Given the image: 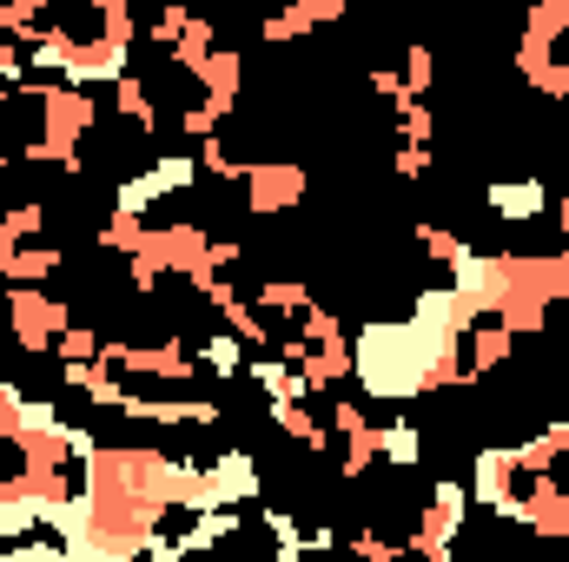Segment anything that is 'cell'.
Returning <instances> with one entry per match:
<instances>
[{
    "label": "cell",
    "mask_w": 569,
    "mask_h": 562,
    "mask_svg": "<svg viewBox=\"0 0 569 562\" xmlns=\"http://www.w3.org/2000/svg\"><path fill=\"white\" fill-rule=\"evenodd\" d=\"M378 456H385V463H398V470H411V463L425 456V430H418L411 418L378 423Z\"/></svg>",
    "instance_id": "cell-15"
},
{
    "label": "cell",
    "mask_w": 569,
    "mask_h": 562,
    "mask_svg": "<svg viewBox=\"0 0 569 562\" xmlns=\"http://www.w3.org/2000/svg\"><path fill=\"white\" fill-rule=\"evenodd\" d=\"M557 225H563V239H569V192L557 199Z\"/></svg>",
    "instance_id": "cell-41"
},
{
    "label": "cell",
    "mask_w": 569,
    "mask_h": 562,
    "mask_svg": "<svg viewBox=\"0 0 569 562\" xmlns=\"http://www.w3.org/2000/svg\"><path fill=\"white\" fill-rule=\"evenodd\" d=\"M418 239H425V252L437 259V265H457V259L470 252V245H463V239H457L450 225H418Z\"/></svg>",
    "instance_id": "cell-26"
},
{
    "label": "cell",
    "mask_w": 569,
    "mask_h": 562,
    "mask_svg": "<svg viewBox=\"0 0 569 562\" xmlns=\"http://www.w3.org/2000/svg\"><path fill=\"white\" fill-rule=\"evenodd\" d=\"M159 199H166V185H159V172H152V165L113 185V212H140V219H146V212H152Z\"/></svg>",
    "instance_id": "cell-17"
},
{
    "label": "cell",
    "mask_w": 569,
    "mask_h": 562,
    "mask_svg": "<svg viewBox=\"0 0 569 562\" xmlns=\"http://www.w3.org/2000/svg\"><path fill=\"white\" fill-rule=\"evenodd\" d=\"M430 133H437V120H430V107H425V100H411V107H398V140L425 145Z\"/></svg>",
    "instance_id": "cell-31"
},
{
    "label": "cell",
    "mask_w": 569,
    "mask_h": 562,
    "mask_svg": "<svg viewBox=\"0 0 569 562\" xmlns=\"http://www.w3.org/2000/svg\"><path fill=\"white\" fill-rule=\"evenodd\" d=\"M259 33H266L272 47H284V40H305V33H311V13H305V7H284V13H272Z\"/></svg>",
    "instance_id": "cell-27"
},
{
    "label": "cell",
    "mask_w": 569,
    "mask_h": 562,
    "mask_svg": "<svg viewBox=\"0 0 569 562\" xmlns=\"http://www.w3.org/2000/svg\"><path fill=\"white\" fill-rule=\"evenodd\" d=\"M206 371H219V378H239V371H246V338H239V331H219V338H206Z\"/></svg>",
    "instance_id": "cell-23"
},
{
    "label": "cell",
    "mask_w": 569,
    "mask_h": 562,
    "mask_svg": "<svg viewBox=\"0 0 569 562\" xmlns=\"http://www.w3.org/2000/svg\"><path fill=\"white\" fill-rule=\"evenodd\" d=\"M523 80H530L537 93H550V100H569V60H537Z\"/></svg>",
    "instance_id": "cell-30"
},
{
    "label": "cell",
    "mask_w": 569,
    "mask_h": 562,
    "mask_svg": "<svg viewBox=\"0 0 569 562\" xmlns=\"http://www.w3.org/2000/svg\"><path fill=\"white\" fill-rule=\"evenodd\" d=\"M179 133H186V140H206V133H219V113L199 100V107H186V113H179Z\"/></svg>",
    "instance_id": "cell-37"
},
{
    "label": "cell",
    "mask_w": 569,
    "mask_h": 562,
    "mask_svg": "<svg viewBox=\"0 0 569 562\" xmlns=\"http://www.w3.org/2000/svg\"><path fill=\"white\" fill-rule=\"evenodd\" d=\"M246 212L252 219H272V212H291L298 199H305V165H291V159H259V165H246Z\"/></svg>",
    "instance_id": "cell-3"
},
{
    "label": "cell",
    "mask_w": 569,
    "mask_h": 562,
    "mask_svg": "<svg viewBox=\"0 0 569 562\" xmlns=\"http://www.w3.org/2000/svg\"><path fill=\"white\" fill-rule=\"evenodd\" d=\"M463 516H470V483L437 476V483H430V510L418 516V530H411L405 550H411V556H430V562H450V543H457Z\"/></svg>",
    "instance_id": "cell-1"
},
{
    "label": "cell",
    "mask_w": 569,
    "mask_h": 562,
    "mask_svg": "<svg viewBox=\"0 0 569 562\" xmlns=\"http://www.w3.org/2000/svg\"><path fill=\"white\" fill-rule=\"evenodd\" d=\"M411 318H418V324H430V331H450V338H463V331H470L483 311H477V304H470L457 284H430V291H418V298H411Z\"/></svg>",
    "instance_id": "cell-6"
},
{
    "label": "cell",
    "mask_w": 569,
    "mask_h": 562,
    "mask_svg": "<svg viewBox=\"0 0 569 562\" xmlns=\"http://www.w3.org/2000/svg\"><path fill=\"white\" fill-rule=\"evenodd\" d=\"M60 358H100V331L93 324H67L60 331Z\"/></svg>",
    "instance_id": "cell-34"
},
{
    "label": "cell",
    "mask_w": 569,
    "mask_h": 562,
    "mask_svg": "<svg viewBox=\"0 0 569 562\" xmlns=\"http://www.w3.org/2000/svg\"><path fill=\"white\" fill-rule=\"evenodd\" d=\"M199 172H212V179H226V185H239V179H246V159H232L226 145L212 140V133H206V140H199Z\"/></svg>",
    "instance_id": "cell-25"
},
{
    "label": "cell",
    "mask_w": 569,
    "mask_h": 562,
    "mask_svg": "<svg viewBox=\"0 0 569 562\" xmlns=\"http://www.w3.org/2000/svg\"><path fill=\"white\" fill-rule=\"evenodd\" d=\"M186 27H192V7H186V0H166V7H159V27H152V40H166V47H172Z\"/></svg>",
    "instance_id": "cell-33"
},
{
    "label": "cell",
    "mask_w": 569,
    "mask_h": 562,
    "mask_svg": "<svg viewBox=\"0 0 569 562\" xmlns=\"http://www.w3.org/2000/svg\"><path fill=\"white\" fill-rule=\"evenodd\" d=\"M298 331H305V344H338V338H345V324H338L331 311H318V304L298 311Z\"/></svg>",
    "instance_id": "cell-29"
},
{
    "label": "cell",
    "mask_w": 569,
    "mask_h": 562,
    "mask_svg": "<svg viewBox=\"0 0 569 562\" xmlns=\"http://www.w3.org/2000/svg\"><path fill=\"white\" fill-rule=\"evenodd\" d=\"M199 80H206V107L226 120V113L239 107V80H246V60H239L232 47H212V53H206V67H199Z\"/></svg>",
    "instance_id": "cell-10"
},
{
    "label": "cell",
    "mask_w": 569,
    "mask_h": 562,
    "mask_svg": "<svg viewBox=\"0 0 569 562\" xmlns=\"http://www.w3.org/2000/svg\"><path fill=\"white\" fill-rule=\"evenodd\" d=\"M510 456H517V476H537V470H557L569 456V418L543 423L537 436H523V443H510Z\"/></svg>",
    "instance_id": "cell-11"
},
{
    "label": "cell",
    "mask_w": 569,
    "mask_h": 562,
    "mask_svg": "<svg viewBox=\"0 0 569 562\" xmlns=\"http://www.w3.org/2000/svg\"><path fill=\"white\" fill-rule=\"evenodd\" d=\"M0 225H7L13 239H33V232L47 225V205H40V199H20V205H7V212H0Z\"/></svg>",
    "instance_id": "cell-28"
},
{
    "label": "cell",
    "mask_w": 569,
    "mask_h": 562,
    "mask_svg": "<svg viewBox=\"0 0 569 562\" xmlns=\"http://www.w3.org/2000/svg\"><path fill=\"white\" fill-rule=\"evenodd\" d=\"M212 47H219V27H212V20H199V13H192V27H186V33H179V40H172V60H179V67H186V73H199V67H206V53H212Z\"/></svg>",
    "instance_id": "cell-18"
},
{
    "label": "cell",
    "mask_w": 569,
    "mask_h": 562,
    "mask_svg": "<svg viewBox=\"0 0 569 562\" xmlns=\"http://www.w3.org/2000/svg\"><path fill=\"white\" fill-rule=\"evenodd\" d=\"M523 530H537V536H569V483H557L550 470H537L530 476V490H523Z\"/></svg>",
    "instance_id": "cell-5"
},
{
    "label": "cell",
    "mask_w": 569,
    "mask_h": 562,
    "mask_svg": "<svg viewBox=\"0 0 569 562\" xmlns=\"http://www.w3.org/2000/svg\"><path fill=\"white\" fill-rule=\"evenodd\" d=\"M563 463H569V456H563Z\"/></svg>",
    "instance_id": "cell-42"
},
{
    "label": "cell",
    "mask_w": 569,
    "mask_h": 562,
    "mask_svg": "<svg viewBox=\"0 0 569 562\" xmlns=\"http://www.w3.org/2000/svg\"><path fill=\"white\" fill-rule=\"evenodd\" d=\"M430 80H437V60H430V47H411V53H405V87H411V93H425Z\"/></svg>",
    "instance_id": "cell-36"
},
{
    "label": "cell",
    "mask_w": 569,
    "mask_h": 562,
    "mask_svg": "<svg viewBox=\"0 0 569 562\" xmlns=\"http://www.w3.org/2000/svg\"><path fill=\"white\" fill-rule=\"evenodd\" d=\"M266 530H272V543H279V556H284V562L305 556V536L291 530V516H284V510H266Z\"/></svg>",
    "instance_id": "cell-32"
},
{
    "label": "cell",
    "mask_w": 569,
    "mask_h": 562,
    "mask_svg": "<svg viewBox=\"0 0 569 562\" xmlns=\"http://www.w3.org/2000/svg\"><path fill=\"white\" fill-rule=\"evenodd\" d=\"M206 470H212V483H219L226 503H252V496H259V463H252V450H219Z\"/></svg>",
    "instance_id": "cell-12"
},
{
    "label": "cell",
    "mask_w": 569,
    "mask_h": 562,
    "mask_svg": "<svg viewBox=\"0 0 569 562\" xmlns=\"http://www.w3.org/2000/svg\"><path fill=\"white\" fill-rule=\"evenodd\" d=\"M298 371H305V384H311V391H325V384L351 378V338H338V344H311Z\"/></svg>",
    "instance_id": "cell-14"
},
{
    "label": "cell",
    "mask_w": 569,
    "mask_h": 562,
    "mask_svg": "<svg viewBox=\"0 0 569 562\" xmlns=\"http://www.w3.org/2000/svg\"><path fill=\"white\" fill-rule=\"evenodd\" d=\"M490 212H497L503 225H530V219L550 212V185H543V179H497V185H490Z\"/></svg>",
    "instance_id": "cell-8"
},
{
    "label": "cell",
    "mask_w": 569,
    "mask_h": 562,
    "mask_svg": "<svg viewBox=\"0 0 569 562\" xmlns=\"http://www.w3.org/2000/svg\"><path fill=\"white\" fill-rule=\"evenodd\" d=\"M60 272V252L53 245H13L7 259H0V279L7 284H40Z\"/></svg>",
    "instance_id": "cell-13"
},
{
    "label": "cell",
    "mask_w": 569,
    "mask_h": 562,
    "mask_svg": "<svg viewBox=\"0 0 569 562\" xmlns=\"http://www.w3.org/2000/svg\"><path fill=\"white\" fill-rule=\"evenodd\" d=\"M252 378H259V391H266V404H291V398H311V384H305V371L298 364H284V358H259L252 364Z\"/></svg>",
    "instance_id": "cell-16"
},
{
    "label": "cell",
    "mask_w": 569,
    "mask_h": 562,
    "mask_svg": "<svg viewBox=\"0 0 569 562\" xmlns=\"http://www.w3.org/2000/svg\"><path fill=\"white\" fill-rule=\"evenodd\" d=\"M7 324H13V338H20V351H47V344L73 324V311H67L60 298H47L40 284H13V291H7Z\"/></svg>",
    "instance_id": "cell-2"
},
{
    "label": "cell",
    "mask_w": 569,
    "mask_h": 562,
    "mask_svg": "<svg viewBox=\"0 0 569 562\" xmlns=\"http://www.w3.org/2000/svg\"><path fill=\"white\" fill-rule=\"evenodd\" d=\"M391 172H398V179H425V172H430V152H425V145H411V140H398V152H391Z\"/></svg>",
    "instance_id": "cell-35"
},
{
    "label": "cell",
    "mask_w": 569,
    "mask_h": 562,
    "mask_svg": "<svg viewBox=\"0 0 569 562\" xmlns=\"http://www.w3.org/2000/svg\"><path fill=\"white\" fill-rule=\"evenodd\" d=\"M331 423H338V436H351V430H365V404H338V411H331Z\"/></svg>",
    "instance_id": "cell-40"
},
{
    "label": "cell",
    "mask_w": 569,
    "mask_h": 562,
    "mask_svg": "<svg viewBox=\"0 0 569 562\" xmlns=\"http://www.w3.org/2000/svg\"><path fill=\"white\" fill-rule=\"evenodd\" d=\"M239 259H246V245H239V239H212V272H232Z\"/></svg>",
    "instance_id": "cell-38"
},
{
    "label": "cell",
    "mask_w": 569,
    "mask_h": 562,
    "mask_svg": "<svg viewBox=\"0 0 569 562\" xmlns=\"http://www.w3.org/2000/svg\"><path fill=\"white\" fill-rule=\"evenodd\" d=\"M291 7H305V13H311V27H318V20H345V7H351V0H291Z\"/></svg>",
    "instance_id": "cell-39"
},
{
    "label": "cell",
    "mask_w": 569,
    "mask_h": 562,
    "mask_svg": "<svg viewBox=\"0 0 569 562\" xmlns=\"http://www.w3.org/2000/svg\"><path fill=\"white\" fill-rule=\"evenodd\" d=\"M146 232H152V225H146L140 212H113V219L100 225V245H107V252H127V259H133V252L146 245Z\"/></svg>",
    "instance_id": "cell-20"
},
{
    "label": "cell",
    "mask_w": 569,
    "mask_h": 562,
    "mask_svg": "<svg viewBox=\"0 0 569 562\" xmlns=\"http://www.w3.org/2000/svg\"><path fill=\"white\" fill-rule=\"evenodd\" d=\"M510 490H517V456H510V450H497V443H490V450H477V470H470V503H477V510H497Z\"/></svg>",
    "instance_id": "cell-9"
},
{
    "label": "cell",
    "mask_w": 569,
    "mask_h": 562,
    "mask_svg": "<svg viewBox=\"0 0 569 562\" xmlns=\"http://www.w3.org/2000/svg\"><path fill=\"white\" fill-rule=\"evenodd\" d=\"M252 304H259V311H284V318H298V311L311 304V291H305V279H266Z\"/></svg>",
    "instance_id": "cell-21"
},
{
    "label": "cell",
    "mask_w": 569,
    "mask_h": 562,
    "mask_svg": "<svg viewBox=\"0 0 569 562\" xmlns=\"http://www.w3.org/2000/svg\"><path fill=\"white\" fill-rule=\"evenodd\" d=\"M152 172H159L166 192H192V185H199V159H192V152H159Z\"/></svg>",
    "instance_id": "cell-24"
},
{
    "label": "cell",
    "mask_w": 569,
    "mask_h": 562,
    "mask_svg": "<svg viewBox=\"0 0 569 562\" xmlns=\"http://www.w3.org/2000/svg\"><path fill=\"white\" fill-rule=\"evenodd\" d=\"M371 463H378V430L365 423V430H351V436H345V456H338V476H345V483H358V476H365Z\"/></svg>",
    "instance_id": "cell-22"
},
{
    "label": "cell",
    "mask_w": 569,
    "mask_h": 562,
    "mask_svg": "<svg viewBox=\"0 0 569 562\" xmlns=\"http://www.w3.org/2000/svg\"><path fill=\"white\" fill-rule=\"evenodd\" d=\"M120 73H127V40H107V33H80L60 67V80H73V87H113Z\"/></svg>",
    "instance_id": "cell-4"
},
{
    "label": "cell",
    "mask_w": 569,
    "mask_h": 562,
    "mask_svg": "<svg viewBox=\"0 0 569 562\" xmlns=\"http://www.w3.org/2000/svg\"><path fill=\"white\" fill-rule=\"evenodd\" d=\"M113 107H120V113H127L140 133H152V127H159V113H152V93H146V80H133V73H120V80H113Z\"/></svg>",
    "instance_id": "cell-19"
},
{
    "label": "cell",
    "mask_w": 569,
    "mask_h": 562,
    "mask_svg": "<svg viewBox=\"0 0 569 562\" xmlns=\"http://www.w3.org/2000/svg\"><path fill=\"white\" fill-rule=\"evenodd\" d=\"M450 284L490 318L497 311V298H503V252H463L457 265H450Z\"/></svg>",
    "instance_id": "cell-7"
}]
</instances>
